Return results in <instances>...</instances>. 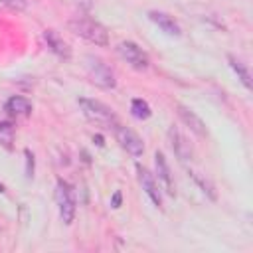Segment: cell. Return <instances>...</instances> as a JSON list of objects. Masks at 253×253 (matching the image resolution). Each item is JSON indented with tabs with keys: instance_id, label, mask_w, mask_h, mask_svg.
I'll return each mask as SVG.
<instances>
[{
	"instance_id": "cell-11",
	"label": "cell",
	"mask_w": 253,
	"mask_h": 253,
	"mask_svg": "<svg viewBox=\"0 0 253 253\" xmlns=\"http://www.w3.org/2000/svg\"><path fill=\"white\" fill-rule=\"evenodd\" d=\"M148 18H150V22H154L164 34H168V36H180L182 34V30H180V26H178V22L172 18V16H168V14H164V12H156V10H152V12H148Z\"/></svg>"
},
{
	"instance_id": "cell-16",
	"label": "cell",
	"mask_w": 253,
	"mask_h": 253,
	"mask_svg": "<svg viewBox=\"0 0 253 253\" xmlns=\"http://www.w3.org/2000/svg\"><path fill=\"white\" fill-rule=\"evenodd\" d=\"M130 113H132V117H136V119H140V121H142V119H148V117L152 115L148 103L142 101V99H132V103H130Z\"/></svg>"
},
{
	"instance_id": "cell-18",
	"label": "cell",
	"mask_w": 253,
	"mask_h": 253,
	"mask_svg": "<svg viewBox=\"0 0 253 253\" xmlns=\"http://www.w3.org/2000/svg\"><path fill=\"white\" fill-rule=\"evenodd\" d=\"M61 2L67 6H73L77 10H85V12L93 8V0H61Z\"/></svg>"
},
{
	"instance_id": "cell-12",
	"label": "cell",
	"mask_w": 253,
	"mask_h": 253,
	"mask_svg": "<svg viewBox=\"0 0 253 253\" xmlns=\"http://www.w3.org/2000/svg\"><path fill=\"white\" fill-rule=\"evenodd\" d=\"M43 40L47 42V47H49L55 55H59L61 59H69V57H71V47L67 45V42H63V38H61L57 32L45 30V32H43Z\"/></svg>"
},
{
	"instance_id": "cell-3",
	"label": "cell",
	"mask_w": 253,
	"mask_h": 253,
	"mask_svg": "<svg viewBox=\"0 0 253 253\" xmlns=\"http://www.w3.org/2000/svg\"><path fill=\"white\" fill-rule=\"evenodd\" d=\"M79 107H81V111H83V115L89 119V121H93V123H97V125H115L117 123V117H115V113L111 111V107H107L105 103H101V101H95V99H79Z\"/></svg>"
},
{
	"instance_id": "cell-15",
	"label": "cell",
	"mask_w": 253,
	"mask_h": 253,
	"mask_svg": "<svg viewBox=\"0 0 253 253\" xmlns=\"http://www.w3.org/2000/svg\"><path fill=\"white\" fill-rule=\"evenodd\" d=\"M190 176L194 178V182L202 188V192L204 194H208V198L210 200H215V188H213V184L208 180V178H204L200 172H194V170H190Z\"/></svg>"
},
{
	"instance_id": "cell-9",
	"label": "cell",
	"mask_w": 253,
	"mask_h": 253,
	"mask_svg": "<svg viewBox=\"0 0 253 253\" xmlns=\"http://www.w3.org/2000/svg\"><path fill=\"white\" fill-rule=\"evenodd\" d=\"M154 164H156V174H158V180L162 182L164 190H166L170 196H174V194H176L174 178H172L170 166H168V162H166V158H164V154H162L160 150H156V154H154Z\"/></svg>"
},
{
	"instance_id": "cell-19",
	"label": "cell",
	"mask_w": 253,
	"mask_h": 253,
	"mask_svg": "<svg viewBox=\"0 0 253 253\" xmlns=\"http://www.w3.org/2000/svg\"><path fill=\"white\" fill-rule=\"evenodd\" d=\"M2 8H10V10H24L28 6L26 0H0Z\"/></svg>"
},
{
	"instance_id": "cell-7",
	"label": "cell",
	"mask_w": 253,
	"mask_h": 253,
	"mask_svg": "<svg viewBox=\"0 0 253 253\" xmlns=\"http://www.w3.org/2000/svg\"><path fill=\"white\" fill-rule=\"evenodd\" d=\"M168 138H170V144H172V150L174 154L178 156L180 162H190L194 158V150H192V144L188 142V138L178 130V128H170L168 130Z\"/></svg>"
},
{
	"instance_id": "cell-4",
	"label": "cell",
	"mask_w": 253,
	"mask_h": 253,
	"mask_svg": "<svg viewBox=\"0 0 253 253\" xmlns=\"http://www.w3.org/2000/svg\"><path fill=\"white\" fill-rule=\"evenodd\" d=\"M55 200H57V208H59V215L63 219V223H71L75 217V200H73V192L71 186L63 180L57 182L55 186Z\"/></svg>"
},
{
	"instance_id": "cell-17",
	"label": "cell",
	"mask_w": 253,
	"mask_h": 253,
	"mask_svg": "<svg viewBox=\"0 0 253 253\" xmlns=\"http://www.w3.org/2000/svg\"><path fill=\"white\" fill-rule=\"evenodd\" d=\"M12 138H14V126L12 123L8 121H0V142L10 146L12 144Z\"/></svg>"
},
{
	"instance_id": "cell-1",
	"label": "cell",
	"mask_w": 253,
	"mask_h": 253,
	"mask_svg": "<svg viewBox=\"0 0 253 253\" xmlns=\"http://www.w3.org/2000/svg\"><path fill=\"white\" fill-rule=\"evenodd\" d=\"M67 26H69V30L75 36L87 40L89 43H95V45H101V47L109 45V32H107V28L103 24H99L97 20L89 18V16H75V18H71L67 22Z\"/></svg>"
},
{
	"instance_id": "cell-10",
	"label": "cell",
	"mask_w": 253,
	"mask_h": 253,
	"mask_svg": "<svg viewBox=\"0 0 253 253\" xmlns=\"http://www.w3.org/2000/svg\"><path fill=\"white\" fill-rule=\"evenodd\" d=\"M176 109H178V117L182 119V123H184L192 132H196L198 136H206V134H208V128H206L204 121H202L192 109H188V107H184V105H178Z\"/></svg>"
},
{
	"instance_id": "cell-21",
	"label": "cell",
	"mask_w": 253,
	"mask_h": 253,
	"mask_svg": "<svg viewBox=\"0 0 253 253\" xmlns=\"http://www.w3.org/2000/svg\"><path fill=\"white\" fill-rule=\"evenodd\" d=\"M2 192H4V186H2V184H0V194H2Z\"/></svg>"
},
{
	"instance_id": "cell-13",
	"label": "cell",
	"mask_w": 253,
	"mask_h": 253,
	"mask_svg": "<svg viewBox=\"0 0 253 253\" xmlns=\"http://www.w3.org/2000/svg\"><path fill=\"white\" fill-rule=\"evenodd\" d=\"M4 109H6L10 115H14V117H28V115L32 113V103H30L26 97L14 95V97H10V99L6 101Z\"/></svg>"
},
{
	"instance_id": "cell-5",
	"label": "cell",
	"mask_w": 253,
	"mask_h": 253,
	"mask_svg": "<svg viewBox=\"0 0 253 253\" xmlns=\"http://www.w3.org/2000/svg\"><path fill=\"white\" fill-rule=\"evenodd\" d=\"M117 53L134 69H146L150 63L148 53L140 45H136L134 42H121L117 45Z\"/></svg>"
},
{
	"instance_id": "cell-20",
	"label": "cell",
	"mask_w": 253,
	"mask_h": 253,
	"mask_svg": "<svg viewBox=\"0 0 253 253\" xmlns=\"http://www.w3.org/2000/svg\"><path fill=\"white\" fill-rule=\"evenodd\" d=\"M111 206H113V208H119V206H121V192H115V194H113Z\"/></svg>"
},
{
	"instance_id": "cell-14",
	"label": "cell",
	"mask_w": 253,
	"mask_h": 253,
	"mask_svg": "<svg viewBox=\"0 0 253 253\" xmlns=\"http://www.w3.org/2000/svg\"><path fill=\"white\" fill-rule=\"evenodd\" d=\"M229 65H231V69L237 73V79H241V83H243L247 89H251V73H249V69L245 67V63H241V61L235 59V57H229Z\"/></svg>"
},
{
	"instance_id": "cell-6",
	"label": "cell",
	"mask_w": 253,
	"mask_h": 253,
	"mask_svg": "<svg viewBox=\"0 0 253 253\" xmlns=\"http://www.w3.org/2000/svg\"><path fill=\"white\" fill-rule=\"evenodd\" d=\"M113 128H115L117 142H119L128 154H132V156H142L144 144H142V138H140L134 130H130L128 126H123V125H119V123H115Z\"/></svg>"
},
{
	"instance_id": "cell-2",
	"label": "cell",
	"mask_w": 253,
	"mask_h": 253,
	"mask_svg": "<svg viewBox=\"0 0 253 253\" xmlns=\"http://www.w3.org/2000/svg\"><path fill=\"white\" fill-rule=\"evenodd\" d=\"M83 61H85V71H87L89 79H91L95 85H99V87H103V89H113V87L117 85L115 73L111 71V67H109L103 59H99V57H95V55H85Z\"/></svg>"
},
{
	"instance_id": "cell-8",
	"label": "cell",
	"mask_w": 253,
	"mask_h": 253,
	"mask_svg": "<svg viewBox=\"0 0 253 253\" xmlns=\"http://www.w3.org/2000/svg\"><path fill=\"white\" fill-rule=\"evenodd\" d=\"M136 172H138V182H140L142 190H144V192H146V196L152 200V204L160 208V206H162V194H160V188H158V184H156L154 176H152L146 168H142V166H138V168H136Z\"/></svg>"
}]
</instances>
